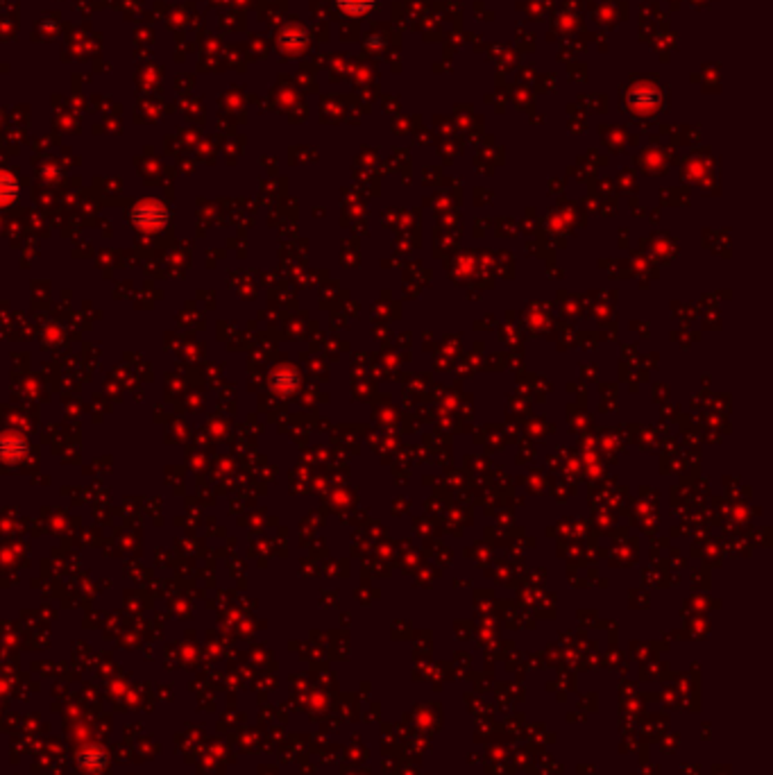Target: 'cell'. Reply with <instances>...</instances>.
Wrapping results in <instances>:
<instances>
[{
  "instance_id": "obj_1",
  "label": "cell",
  "mask_w": 773,
  "mask_h": 775,
  "mask_svg": "<svg viewBox=\"0 0 773 775\" xmlns=\"http://www.w3.org/2000/svg\"><path fill=\"white\" fill-rule=\"evenodd\" d=\"M136 211L139 213H146V216H136V213H134V218H136V222L141 224V227H150V229L152 227H161V222H164V218H166V211L161 209L159 204H155V202L141 204Z\"/></svg>"
},
{
  "instance_id": "obj_2",
  "label": "cell",
  "mask_w": 773,
  "mask_h": 775,
  "mask_svg": "<svg viewBox=\"0 0 773 775\" xmlns=\"http://www.w3.org/2000/svg\"><path fill=\"white\" fill-rule=\"evenodd\" d=\"M23 451H25V444H23V440H18V437H14V440L12 437H3V440H0V456H3L5 461H9V463H14L16 458H21Z\"/></svg>"
},
{
  "instance_id": "obj_3",
  "label": "cell",
  "mask_w": 773,
  "mask_h": 775,
  "mask_svg": "<svg viewBox=\"0 0 773 775\" xmlns=\"http://www.w3.org/2000/svg\"><path fill=\"white\" fill-rule=\"evenodd\" d=\"M16 196V181L7 172H0V204H7Z\"/></svg>"
}]
</instances>
